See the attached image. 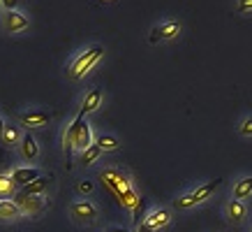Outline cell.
Here are the masks:
<instances>
[{"label":"cell","instance_id":"cell-9","mask_svg":"<svg viewBox=\"0 0 252 232\" xmlns=\"http://www.w3.org/2000/svg\"><path fill=\"white\" fill-rule=\"evenodd\" d=\"M169 221H171V214H169L167 209H155V211H151V214L144 218V223L151 225L155 232L160 230V228H164V225H169Z\"/></svg>","mask_w":252,"mask_h":232},{"label":"cell","instance_id":"cell-18","mask_svg":"<svg viewBox=\"0 0 252 232\" xmlns=\"http://www.w3.org/2000/svg\"><path fill=\"white\" fill-rule=\"evenodd\" d=\"M95 144H97L102 151H116V149H121V142L114 137V135H99L95 139Z\"/></svg>","mask_w":252,"mask_h":232},{"label":"cell","instance_id":"cell-5","mask_svg":"<svg viewBox=\"0 0 252 232\" xmlns=\"http://www.w3.org/2000/svg\"><path fill=\"white\" fill-rule=\"evenodd\" d=\"M14 202L16 207L21 209L23 214H37L44 209V200L39 195H23V193H16L14 195Z\"/></svg>","mask_w":252,"mask_h":232},{"label":"cell","instance_id":"cell-3","mask_svg":"<svg viewBox=\"0 0 252 232\" xmlns=\"http://www.w3.org/2000/svg\"><path fill=\"white\" fill-rule=\"evenodd\" d=\"M99 179L104 181V184L114 191L116 197H121V195H125L127 191L132 188V181L127 179V174L121 170H116V167H107V170L99 172Z\"/></svg>","mask_w":252,"mask_h":232},{"label":"cell","instance_id":"cell-31","mask_svg":"<svg viewBox=\"0 0 252 232\" xmlns=\"http://www.w3.org/2000/svg\"><path fill=\"white\" fill-rule=\"evenodd\" d=\"M107 232H127L125 228H111V230H107Z\"/></svg>","mask_w":252,"mask_h":232},{"label":"cell","instance_id":"cell-27","mask_svg":"<svg viewBox=\"0 0 252 232\" xmlns=\"http://www.w3.org/2000/svg\"><path fill=\"white\" fill-rule=\"evenodd\" d=\"M241 132H243L245 137H250V135H252V116L243 121V125H241Z\"/></svg>","mask_w":252,"mask_h":232},{"label":"cell","instance_id":"cell-19","mask_svg":"<svg viewBox=\"0 0 252 232\" xmlns=\"http://www.w3.org/2000/svg\"><path fill=\"white\" fill-rule=\"evenodd\" d=\"M93 144V135H91V125L84 123L81 130H79V137H77V149L79 151H86V149Z\"/></svg>","mask_w":252,"mask_h":232},{"label":"cell","instance_id":"cell-20","mask_svg":"<svg viewBox=\"0 0 252 232\" xmlns=\"http://www.w3.org/2000/svg\"><path fill=\"white\" fill-rule=\"evenodd\" d=\"M0 137H2V142H5V144H21V130H19V128H16V125H7V128H5V130H2V135H0Z\"/></svg>","mask_w":252,"mask_h":232},{"label":"cell","instance_id":"cell-24","mask_svg":"<svg viewBox=\"0 0 252 232\" xmlns=\"http://www.w3.org/2000/svg\"><path fill=\"white\" fill-rule=\"evenodd\" d=\"M144 214H146V200L141 197V200L134 204V209H132V221H134V225H137V228L144 223V218H146Z\"/></svg>","mask_w":252,"mask_h":232},{"label":"cell","instance_id":"cell-13","mask_svg":"<svg viewBox=\"0 0 252 232\" xmlns=\"http://www.w3.org/2000/svg\"><path fill=\"white\" fill-rule=\"evenodd\" d=\"M21 154H23V158H28V160H32V158H37V154H39V147H37V139L32 137L31 132H26L21 137Z\"/></svg>","mask_w":252,"mask_h":232},{"label":"cell","instance_id":"cell-23","mask_svg":"<svg viewBox=\"0 0 252 232\" xmlns=\"http://www.w3.org/2000/svg\"><path fill=\"white\" fill-rule=\"evenodd\" d=\"M118 200H121V204H123V207H127V209H130V211H132V209H134V204H137V202L141 200V197H139V193H137V191H134V188H130V191H127V193H125V195H121Z\"/></svg>","mask_w":252,"mask_h":232},{"label":"cell","instance_id":"cell-30","mask_svg":"<svg viewBox=\"0 0 252 232\" xmlns=\"http://www.w3.org/2000/svg\"><path fill=\"white\" fill-rule=\"evenodd\" d=\"M5 128H7V123H5V118L0 116V135H2V130H5Z\"/></svg>","mask_w":252,"mask_h":232},{"label":"cell","instance_id":"cell-17","mask_svg":"<svg viewBox=\"0 0 252 232\" xmlns=\"http://www.w3.org/2000/svg\"><path fill=\"white\" fill-rule=\"evenodd\" d=\"M252 193V177H245L241 181H236L234 186V200H245V197H250Z\"/></svg>","mask_w":252,"mask_h":232},{"label":"cell","instance_id":"cell-28","mask_svg":"<svg viewBox=\"0 0 252 232\" xmlns=\"http://www.w3.org/2000/svg\"><path fill=\"white\" fill-rule=\"evenodd\" d=\"M0 5L7 9V12H12V9H14L16 5H19V0H0Z\"/></svg>","mask_w":252,"mask_h":232},{"label":"cell","instance_id":"cell-16","mask_svg":"<svg viewBox=\"0 0 252 232\" xmlns=\"http://www.w3.org/2000/svg\"><path fill=\"white\" fill-rule=\"evenodd\" d=\"M23 211L16 207L14 200H0V218L5 221H12V218H19Z\"/></svg>","mask_w":252,"mask_h":232},{"label":"cell","instance_id":"cell-7","mask_svg":"<svg viewBox=\"0 0 252 232\" xmlns=\"http://www.w3.org/2000/svg\"><path fill=\"white\" fill-rule=\"evenodd\" d=\"M69 211H72V216L77 218V221H86V223H93V221L97 218V207H95L93 202H88V200L74 202Z\"/></svg>","mask_w":252,"mask_h":232},{"label":"cell","instance_id":"cell-4","mask_svg":"<svg viewBox=\"0 0 252 232\" xmlns=\"http://www.w3.org/2000/svg\"><path fill=\"white\" fill-rule=\"evenodd\" d=\"M84 123H86V116L79 112V116L72 121V125L67 128L65 137H63V144H65V158H67V170H72V154H74V149H77V137H79V130H81V125Z\"/></svg>","mask_w":252,"mask_h":232},{"label":"cell","instance_id":"cell-15","mask_svg":"<svg viewBox=\"0 0 252 232\" xmlns=\"http://www.w3.org/2000/svg\"><path fill=\"white\" fill-rule=\"evenodd\" d=\"M49 184H51V179L49 177H39V179H35V181H31V184L21 186V191H19V193H23V195H39Z\"/></svg>","mask_w":252,"mask_h":232},{"label":"cell","instance_id":"cell-22","mask_svg":"<svg viewBox=\"0 0 252 232\" xmlns=\"http://www.w3.org/2000/svg\"><path fill=\"white\" fill-rule=\"evenodd\" d=\"M99 155H102V149H99L97 144L93 142V144L86 149V151H81V162H84V165H93V162H97Z\"/></svg>","mask_w":252,"mask_h":232},{"label":"cell","instance_id":"cell-26","mask_svg":"<svg viewBox=\"0 0 252 232\" xmlns=\"http://www.w3.org/2000/svg\"><path fill=\"white\" fill-rule=\"evenodd\" d=\"M238 12H241V14L252 12V0H238Z\"/></svg>","mask_w":252,"mask_h":232},{"label":"cell","instance_id":"cell-12","mask_svg":"<svg viewBox=\"0 0 252 232\" xmlns=\"http://www.w3.org/2000/svg\"><path fill=\"white\" fill-rule=\"evenodd\" d=\"M42 177V172L35 170V167H19V170L12 172V179H14L16 186H26L31 184V181H35V179Z\"/></svg>","mask_w":252,"mask_h":232},{"label":"cell","instance_id":"cell-2","mask_svg":"<svg viewBox=\"0 0 252 232\" xmlns=\"http://www.w3.org/2000/svg\"><path fill=\"white\" fill-rule=\"evenodd\" d=\"M102 54H104V49L99 44H95V46H91L88 51H84V54L79 56L77 61L69 65V77L72 79H81L88 72V70H93V65L102 58Z\"/></svg>","mask_w":252,"mask_h":232},{"label":"cell","instance_id":"cell-14","mask_svg":"<svg viewBox=\"0 0 252 232\" xmlns=\"http://www.w3.org/2000/svg\"><path fill=\"white\" fill-rule=\"evenodd\" d=\"M227 214H229V218L234 223H241V221L248 216V207L243 204V200H231L229 204H227Z\"/></svg>","mask_w":252,"mask_h":232},{"label":"cell","instance_id":"cell-32","mask_svg":"<svg viewBox=\"0 0 252 232\" xmlns=\"http://www.w3.org/2000/svg\"><path fill=\"white\" fill-rule=\"evenodd\" d=\"M102 2H111V0H102Z\"/></svg>","mask_w":252,"mask_h":232},{"label":"cell","instance_id":"cell-6","mask_svg":"<svg viewBox=\"0 0 252 232\" xmlns=\"http://www.w3.org/2000/svg\"><path fill=\"white\" fill-rule=\"evenodd\" d=\"M178 33H181V23L178 21H167V23H162V26H155L148 39H151V44H155V42H162V39L176 38Z\"/></svg>","mask_w":252,"mask_h":232},{"label":"cell","instance_id":"cell-29","mask_svg":"<svg viewBox=\"0 0 252 232\" xmlns=\"http://www.w3.org/2000/svg\"><path fill=\"white\" fill-rule=\"evenodd\" d=\"M137 232H155V230H153V228H151V225L141 223V225H139V228H137Z\"/></svg>","mask_w":252,"mask_h":232},{"label":"cell","instance_id":"cell-1","mask_svg":"<svg viewBox=\"0 0 252 232\" xmlns=\"http://www.w3.org/2000/svg\"><path fill=\"white\" fill-rule=\"evenodd\" d=\"M222 186V179H213V181H208V184H204V186H199V188H194L192 193H188V195H183L181 200H176V204L174 207L176 209H188V207H194V204H199V202H204V200H208L211 195L218 191Z\"/></svg>","mask_w":252,"mask_h":232},{"label":"cell","instance_id":"cell-11","mask_svg":"<svg viewBox=\"0 0 252 232\" xmlns=\"http://www.w3.org/2000/svg\"><path fill=\"white\" fill-rule=\"evenodd\" d=\"M99 105H102V88H91L88 95L84 98V102H81V109H79V112L84 116H88L91 112H95Z\"/></svg>","mask_w":252,"mask_h":232},{"label":"cell","instance_id":"cell-10","mask_svg":"<svg viewBox=\"0 0 252 232\" xmlns=\"http://www.w3.org/2000/svg\"><path fill=\"white\" fill-rule=\"evenodd\" d=\"M5 28H7V33H19V31H23V28H28V16H23L21 12L12 9V12H7V16H5Z\"/></svg>","mask_w":252,"mask_h":232},{"label":"cell","instance_id":"cell-25","mask_svg":"<svg viewBox=\"0 0 252 232\" xmlns=\"http://www.w3.org/2000/svg\"><path fill=\"white\" fill-rule=\"evenodd\" d=\"M77 191H79V193H84V195H88V193H93V184H91V181H79Z\"/></svg>","mask_w":252,"mask_h":232},{"label":"cell","instance_id":"cell-8","mask_svg":"<svg viewBox=\"0 0 252 232\" xmlns=\"http://www.w3.org/2000/svg\"><path fill=\"white\" fill-rule=\"evenodd\" d=\"M19 121L23 125H28V128H39V125H46L51 121V114L44 112V109H31V112H23L19 116Z\"/></svg>","mask_w":252,"mask_h":232},{"label":"cell","instance_id":"cell-21","mask_svg":"<svg viewBox=\"0 0 252 232\" xmlns=\"http://www.w3.org/2000/svg\"><path fill=\"white\" fill-rule=\"evenodd\" d=\"M14 179L12 174H0V197H9V195H14Z\"/></svg>","mask_w":252,"mask_h":232}]
</instances>
